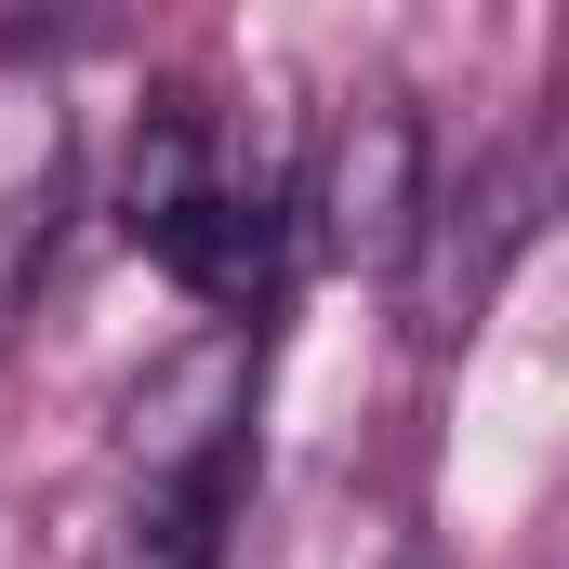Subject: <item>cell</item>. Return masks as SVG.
I'll return each mask as SVG.
<instances>
[{"label": "cell", "mask_w": 569, "mask_h": 569, "mask_svg": "<svg viewBox=\"0 0 569 569\" xmlns=\"http://www.w3.org/2000/svg\"><path fill=\"white\" fill-rule=\"evenodd\" d=\"M425 120H411V93H358L331 146H318V172H305V226H318V252L331 266H358V279H398L411 266V239H425Z\"/></svg>", "instance_id": "7a4b0ae2"}, {"label": "cell", "mask_w": 569, "mask_h": 569, "mask_svg": "<svg viewBox=\"0 0 569 569\" xmlns=\"http://www.w3.org/2000/svg\"><path fill=\"white\" fill-rule=\"evenodd\" d=\"M53 212H67V172H40V186H13V199H0V345H13V318L40 305V266H53Z\"/></svg>", "instance_id": "277c9868"}, {"label": "cell", "mask_w": 569, "mask_h": 569, "mask_svg": "<svg viewBox=\"0 0 569 569\" xmlns=\"http://www.w3.org/2000/svg\"><path fill=\"white\" fill-rule=\"evenodd\" d=\"M120 226H133V239L199 291V305H266L291 212H279V186H252V172H226V159H212V120H199L186 93H159V120L133 133Z\"/></svg>", "instance_id": "6da1fadb"}, {"label": "cell", "mask_w": 569, "mask_h": 569, "mask_svg": "<svg viewBox=\"0 0 569 569\" xmlns=\"http://www.w3.org/2000/svg\"><path fill=\"white\" fill-rule=\"evenodd\" d=\"M530 239V159H490V172H463V199H425V239H411V331L450 345L490 279H503V252Z\"/></svg>", "instance_id": "3957f363"}]
</instances>
